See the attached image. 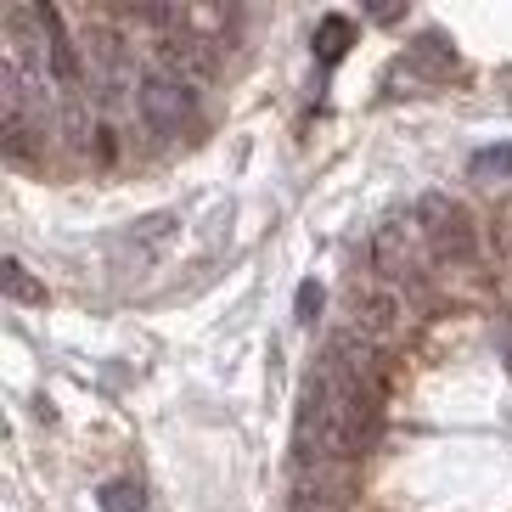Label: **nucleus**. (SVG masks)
Returning <instances> with one entry per match:
<instances>
[{"mask_svg": "<svg viewBox=\"0 0 512 512\" xmlns=\"http://www.w3.org/2000/svg\"><path fill=\"white\" fill-rule=\"evenodd\" d=\"M158 68L175 79H186V85H203V79H214V68H220V57H214V40H203V34H164L158 40Z\"/></svg>", "mask_w": 512, "mask_h": 512, "instance_id": "obj_5", "label": "nucleus"}, {"mask_svg": "<svg viewBox=\"0 0 512 512\" xmlns=\"http://www.w3.org/2000/svg\"><path fill=\"white\" fill-rule=\"evenodd\" d=\"M102 512H147V496H141L136 479H113L102 490Z\"/></svg>", "mask_w": 512, "mask_h": 512, "instance_id": "obj_10", "label": "nucleus"}, {"mask_svg": "<svg viewBox=\"0 0 512 512\" xmlns=\"http://www.w3.org/2000/svg\"><path fill=\"white\" fill-rule=\"evenodd\" d=\"M175 226H181V220H175V214H147V220H141V226H136L141 259H147V254H158V248H164V242L175 237Z\"/></svg>", "mask_w": 512, "mask_h": 512, "instance_id": "obj_11", "label": "nucleus"}, {"mask_svg": "<svg viewBox=\"0 0 512 512\" xmlns=\"http://www.w3.org/2000/svg\"><path fill=\"white\" fill-rule=\"evenodd\" d=\"M400 74L428 79V85H434V79H451L456 74V46L445 40V34H417V40L406 46V57L394 62V79Z\"/></svg>", "mask_w": 512, "mask_h": 512, "instance_id": "obj_6", "label": "nucleus"}, {"mask_svg": "<svg viewBox=\"0 0 512 512\" xmlns=\"http://www.w3.org/2000/svg\"><path fill=\"white\" fill-rule=\"evenodd\" d=\"M192 113H197V91L186 79L164 74V68H152V74L141 79V119H147L158 136H181L186 124H192Z\"/></svg>", "mask_w": 512, "mask_h": 512, "instance_id": "obj_2", "label": "nucleus"}, {"mask_svg": "<svg viewBox=\"0 0 512 512\" xmlns=\"http://www.w3.org/2000/svg\"><path fill=\"white\" fill-rule=\"evenodd\" d=\"M316 316H321V287H316V282H299V299H293V321H299V327H310Z\"/></svg>", "mask_w": 512, "mask_h": 512, "instance_id": "obj_14", "label": "nucleus"}, {"mask_svg": "<svg viewBox=\"0 0 512 512\" xmlns=\"http://www.w3.org/2000/svg\"><path fill=\"white\" fill-rule=\"evenodd\" d=\"M473 175H479V181H507L512 175V147H484V152H473Z\"/></svg>", "mask_w": 512, "mask_h": 512, "instance_id": "obj_12", "label": "nucleus"}, {"mask_svg": "<svg viewBox=\"0 0 512 512\" xmlns=\"http://www.w3.org/2000/svg\"><path fill=\"white\" fill-rule=\"evenodd\" d=\"M411 220H417V231L428 237V254H434L439 265H473V254H479V226H473V214H467L456 197L428 192Z\"/></svg>", "mask_w": 512, "mask_h": 512, "instance_id": "obj_1", "label": "nucleus"}, {"mask_svg": "<svg viewBox=\"0 0 512 512\" xmlns=\"http://www.w3.org/2000/svg\"><path fill=\"white\" fill-rule=\"evenodd\" d=\"M490 237H496V254H501V259H512V197H501V203H496Z\"/></svg>", "mask_w": 512, "mask_h": 512, "instance_id": "obj_13", "label": "nucleus"}, {"mask_svg": "<svg viewBox=\"0 0 512 512\" xmlns=\"http://www.w3.org/2000/svg\"><path fill=\"white\" fill-rule=\"evenodd\" d=\"M372 265H377V282H411L417 276V220H400L389 214L383 226L372 231Z\"/></svg>", "mask_w": 512, "mask_h": 512, "instance_id": "obj_4", "label": "nucleus"}, {"mask_svg": "<svg viewBox=\"0 0 512 512\" xmlns=\"http://www.w3.org/2000/svg\"><path fill=\"white\" fill-rule=\"evenodd\" d=\"M349 40H355V29H349V17H321V29H316V57L327 62H338L349 51Z\"/></svg>", "mask_w": 512, "mask_h": 512, "instance_id": "obj_9", "label": "nucleus"}, {"mask_svg": "<svg viewBox=\"0 0 512 512\" xmlns=\"http://www.w3.org/2000/svg\"><path fill=\"white\" fill-rule=\"evenodd\" d=\"M34 12H40V34H46L51 85H62V91L74 96V85H79V51H74V40H68V23H62L57 6H34Z\"/></svg>", "mask_w": 512, "mask_h": 512, "instance_id": "obj_7", "label": "nucleus"}, {"mask_svg": "<svg viewBox=\"0 0 512 512\" xmlns=\"http://www.w3.org/2000/svg\"><path fill=\"white\" fill-rule=\"evenodd\" d=\"M400 316H406V304H400V293H394L389 282H355L349 332H355L361 344H389L394 332H400Z\"/></svg>", "mask_w": 512, "mask_h": 512, "instance_id": "obj_3", "label": "nucleus"}, {"mask_svg": "<svg viewBox=\"0 0 512 512\" xmlns=\"http://www.w3.org/2000/svg\"><path fill=\"white\" fill-rule=\"evenodd\" d=\"M0 287H6L12 304H46V287L23 271V259H6V265H0Z\"/></svg>", "mask_w": 512, "mask_h": 512, "instance_id": "obj_8", "label": "nucleus"}]
</instances>
